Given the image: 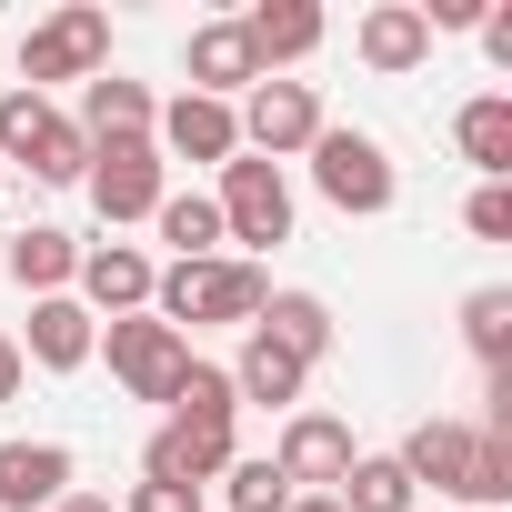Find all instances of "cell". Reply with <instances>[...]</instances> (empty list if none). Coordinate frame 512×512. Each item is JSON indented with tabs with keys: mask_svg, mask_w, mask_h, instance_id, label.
Wrapping results in <instances>:
<instances>
[{
	"mask_svg": "<svg viewBox=\"0 0 512 512\" xmlns=\"http://www.w3.org/2000/svg\"><path fill=\"white\" fill-rule=\"evenodd\" d=\"M262 302H272V282H262V262H241V251L171 262V272L151 282V322H171L181 342H191V332H251Z\"/></svg>",
	"mask_w": 512,
	"mask_h": 512,
	"instance_id": "1",
	"label": "cell"
},
{
	"mask_svg": "<svg viewBox=\"0 0 512 512\" xmlns=\"http://www.w3.org/2000/svg\"><path fill=\"white\" fill-rule=\"evenodd\" d=\"M302 161H312V191H322L332 211H352V221H382V211L402 201V171H392V151H382L372 131H332V121H322V141H312Z\"/></svg>",
	"mask_w": 512,
	"mask_h": 512,
	"instance_id": "2",
	"label": "cell"
},
{
	"mask_svg": "<svg viewBox=\"0 0 512 512\" xmlns=\"http://www.w3.org/2000/svg\"><path fill=\"white\" fill-rule=\"evenodd\" d=\"M91 71H111V11L71 0V11H51V21L21 31V91L51 101V81H91Z\"/></svg>",
	"mask_w": 512,
	"mask_h": 512,
	"instance_id": "3",
	"label": "cell"
},
{
	"mask_svg": "<svg viewBox=\"0 0 512 512\" xmlns=\"http://www.w3.org/2000/svg\"><path fill=\"white\" fill-rule=\"evenodd\" d=\"M211 211H221V241H241V262H251V251H272V241H292V181H282V161L231 151Z\"/></svg>",
	"mask_w": 512,
	"mask_h": 512,
	"instance_id": "4",
	"label": "cell"
},
{
	"mask_svg": "<svg viewBox=\"0 0 512 512\" xmlns=\"http://www.w3.org/2000/svg\"><path fill=\"white\" fill-rule=\"evenodd\" d=\"M91 352H111V382H121L131 402H171V382L191 372V342H181L171 322H151V312L101 322V342H91Z\"/></svg>",
	"mask_w": 512,
	"mask_h": 512,
	"instance_id": "5",
	"label": "cell"
},
{
	"mask_svg": "<svg viewBox=\"0 0 512 512\" xmlns=\"http://www.w3.org/2000/svg\"><path fill=\"white\" fill-rule=\"evenodd\" d=\"M231 121H241V151L251 161H292V151L322 141V91L312 81H251L231 101Z\"/></svg>",
	"mask_w": 512,
	"mask_h": 512,
	"instance_id": "6",
	"label": "cell"
},
{
	"mask_svg": "<svg viewBox=\"0 0 512 512\" xmlns=\"http://www.w3.org/2000/svg\"><path fill=\"white\" fill-rule=\"evenodd\" d=\"M81 191H91V211L121 231V221H151V211H161L171 161H161V141H101L91 171H81Z\"/></svg>",
	"mask_w": 512,
	"mask_h": 512,
	"instance_id": "7",
	"label": "cell"
},
{
	"mask_svg": "<svg viewBox=\"0 0 512 512\" xmlns=\"http://www.w3.org/2000/svg\"><path fill=\"white\" fill-rule=\"evenodd\" d=\"M151 282H161V262H151V251L141 241H91L81 251V272H71V302L101 322H121V312H151Z\"/></svg>",
	"mask_w": 512,
	"mask_h": 512,
	"instance_id": "8",
	"label": "cell"
},
{
	"mask_svg": "<svg viewBox=\"0 0 512 512\" xmlns=\"http://www.w3.org/2000/svg\"><path fill=\"white\" fill-rule=\"evenodd\" d=\"M272 472H282L292 492H342V472H352V422H332V412H292L282 442H272Z\"/></svg>",
	"mask_w": 512,
	"mask_h": 512,
	"instance_id": "9",
	"label": "cell"
},
{
	"mask_svg": "<svg viewBox=\"0 0 512 512\" xmlns=\"http://www.w3.org/2000/svg\"><path fill=\"white\" fill-rule=\"evenodd\" d=\"M151 141H161V161H201V171H221V161L241 151V121H231V101H201V91H181V101H161Z\"/></svg>",
	"mask_w": 512,
	"mask_h": 512,
	"instance_id": "10",
	"label": "cell"
},
{
	"mask_svg": "<svg viewBox=\"0 0 512 512\" xmlns=\"http://www.w3.org/2000/svg\"><path fill=\"white\" fill-rule=\"evenodd\" d=\"M322 11H312V0H251V11H241V41H251V61H262V81H282L292 61H312L322 51Z\"/></svg>",
	"mask_w": 512,
	"mask_h": 512,
	"instance_id": "11",
	"label": "cell"
},
{
	"mask_svg": "<svg viewBox=\"0 0 512 512\" xmlns=\"http://www.w3.org/2000/svg\"><path fill=\"white\" fill-rule=\"evenodd\" d=\"M151 121H161V101L141 91V81H121V71H91L81 81V111H71V131L101 151V141H151Z\"/></svg>",
	"mask_w": 512,
	"mask_h": 512,
	"instance_id": "12",
	"label": "cell"
},
{
	"mask_svg": "<svg viewBox=\"0 0 512 512\" xmlns=\"http://www.w3.org/2000/svg\"><path fill=\"white\" fill-rule=\"evenodd\" d=\"M241 452H231V432H191V422H161L151 432V452H141V482H171V492H201V482H221Z\"/></svg>",
	"mask_w": 512,
	"mask_h": 512,
	"instance_id": "13",
	"label": "cell"
},
{
	"mask_svg": "<svg viewBox=\"0 0 512 512\" xmlns=\"http://www.w3.org/2000/svg\"><path fill=\"white\" fill-rule=\"evenodd\" d=\"M181 71H191V91H201V101H241L251 81H262V61H251L241 21H201V31L181 41Z\"/></svg>",
	"mask_w": 512,
	"mask_h": 512,
	"instance_id": "14",
	"label": "cell"
},
{
	"mask_svg": "<svg viewBox=\"0 0 512 512\" xmlns=\"http://www.w3.org/2000/svg\"><path fill=\"white\" fill-rule=\"evenodd\" d=\"M352 51H362V71L402 81V71H422V61H432V31H422V11H412V0H372V11H362V31H352Z\"/></svg>",
	"mask_w": 512,
	"mask_h": 512,
	"instance_id": "15",
	"label": "cell"
},
{
	"mask_svg": "<svg viewBox=\"0 0 512 512\" xmlns=\"http://www.w3.org/2000/svg\"><path fill=\"white\" fill-rule=\"evenodd\" d=\"M71 492V442H0V512H51Z\"/></svg>",
	"mask_w": 512,
	"mask_h": 512,
	"instance_id": "16",
	"label": "cell"
},
{
	"mask_svg": "<svg viewBox=\"0 0 512 512\" xmlns=\"http://www.w3.org/2000/svg\"><path fill=\"white\" fill-rule=\"evenodd\" d=\"M0 272H11L31 302H51V292H71V272H81V241H71V231H51V221H31V231H11Z\"/></svg>",
	"mask_w": 512,
	"mask_h": 512,
	"instance_id": "17",
	"label": "cell"
},
{
	"mask_svg": "<svg viewBox=\"0 0 512 512\" xmlns=\"http://www.w3.org/2000/svg\"><path fill=\"white\" fill-rule=\"evenodd\" d=\"M91 342H101V322H91L71 292H51V302H31V342H21V362H41V372H81Z\"/></svg>",
	"mask_w": 512,
	"mask_h": 512,
	"instance_id": "18",
	"label": "cell"
},
{
	"mask_svg": "<svg viewBox=\"0 0 512 512\" xmlns=\"http://www.w3.org/2000/svg\"><path fill=\"white\" fill-rule=\"evenodd\" d=\"M392 462L412 472V492L432 482V492H452V502H462V472H472V422H412Z\"/></svg>",
	"mask_w": 512,
	"mask_h": 512,
	"instance_id": "19",
	"label": "cell"
},
{
	"mask_svg": "<svg viewBox=\"0 0 512 512\" xmlns=\"http://www.w3.org/2000/svg\"><path fill=\"white\" fill-rule=\"evenodd\" d=\"M302 382H312V362H292L272 332H241V362H231V402H262V412H282V402H302Z\"/></svg>",
	"mask_w": 512,
	"mask_h": 512,
	"instance_id": "20",
	"label": "cell"
},
{
	"mask_svg": "<svg viewBox=\"0 0 512 512\" xmlns=\"http://www.w3.org/2000/svg\"><path fill=\"white\" fill-rule=\"evenodd\" d=\"M251 332H272L292 362H332V342H342V322H332V302H322V292H272Z\"/></svg>",
	"mask_w": 512,
	"mask_h": 512,
	"instance_id": "21",
	"label": "cell"
},
{
	"mask_svg": "<svg viewBox=\"0 0 512 512\" xmlns=\"http://www.w3.org/2000/svg\"><path fill=\"white\" fill-rule=\"evenodd\" d=\"M452 141H462V161H472L482 181H512V91H482V101H462Z\"/></svg>",
	"mask_w": 512,
	"mask_h": 512,
	"instance_id": "22",
	"label": "cell"
},
{
	"mask_svg": "<svg viewBox=\"0 0 512 512\" xmlns=\"http://www.w3.org/2000/svg\"><path fill=\"white\" fill-rule=\"evenodd\" d=\"M161 241H171V262H211L221 251V211H211V191H161Z\"/></svg>",
	"mask_w": 512,
	"mask_h": 512,
	"instance_id": "23",
	"label": "cell"
},
{
	"mask_svg": "<svg viewBox=\"0 0 512 512\" xmlns=\"http://www.w3.org/2000/svg\"><path fill=\"white\" fill-rule=\"evenodd\" d=\"M171 422H191V432H231V422H241L231 372H221V362H191V372L171 382Z\"/></svg>",
	"mask_w": 512,
	"mask_h": 512,
	"instance_id": "24",
	"label": "cell"
},
{
	"mask_svg": "<svg viewBox=\"0 0 512 512\" xmlns=\"http://www.w3.org/2000/svg\"><path fill=\"white\" fill-rule=\"evenodd\" d=\"M332 502H342V512H412V472H402L392 452H352V472H342Z\"/></svg>",
	"mask_w": 512,
	"mask_h": 512,
	"instance_id": "25",
	"label": "cell"
},
{
	"mask_svg": "<svg viewBox=\"0 0 512 512\" xmlns=\"http://www.w3.org/2000/svg\"><path fill=\"white\" fill-rule=\"evenodd\" d=\"M462 342H472V362H482V372H502V362H512V292H502V282L462 292Z\"/></svg>",
	"mask_w": 512,
	"mask_h": 512,
	"instance_id": "26",
	"label": "cell"
},
{
	"mask_svg": "<svg viewBox=\"0 0 512 512\" xmlns=\"http://www.w3.org/2000/svg\"><path fill=\"white\" fill-rule=\"evenodd\" d=\"M462 502H472V512L512 502V432H482V422H472V472H462Z\"/></svg>",
	"mask_w": 512,
	"mask_h": 512,
	"instance_id": "27",
	"label": "cell"
},
{
	"mask_svg": "<svg viewBox=\"0 0 512 512\" xmlns=\"http://www.w3.org/2000/svg\"><path fill=\"white\" fill-rule=\"evenodd\" d=\"M221 512H292V482L272 472V452H251L221 472Z\"/></svg>",
	"mask_w": 512,
	"mask_h": 512,
	"instance_id": "28",
	"label": "cell"
},
{
	"mask_svg": "<svg viewBox=\"0 0 512 512\" xmlns=\"http://www.w3.org/2000/svg\"><path fill=\"white\" fill-rule=\"evenodd\" d=\"M462 221H472V241H512V181H472Z\"/></svg>",
	"mask_w": 512,
	"mask_h": 512,
	"instance_id": "29",
	"label": "cell"
},
{
	"mask_svg": "<svg viewBox=\"0 0 512 512\" xmlns=\"http://www.w3.org/2000/svg\"><path fill=\"white\" fill-rule=\"evenodd\" d=\"M121 512H211V502H201V492H171V482H131Z\"/></svg>",
	"mask_w": 512,
	"mask_h": 512,
	"instance_id": "30",
	"label": "cell"
},
{
	"mask_svg": "<svg viewBox=\"0 0 512 512\" xmlns=\"http://www.w3.org/2000/svg\"><path fill=\"white\" fill-rule=\"evenodd\" d=\"M21 382H31V362H21V342L0 332V402H21Z\"/></svg>",
	"mask_w": 512,
	"mask_h": 512,
	"instance_id": "31",
	"label": "cell"
},
{
	"mask_svg": "<svg viewBox=\"0 0 512 512\" xmlns=\"http://www.w3.org/2000/svg\"><path fill=\"white\" fill-rule=\"evenodd\" d=\"M51 512H121V502H111V492H61Z\"/></svg>",
	"mask_w": 512,
	"mask_h": 512,
	"instance_id": "32",
	"label": "cell"
},
{
	"mask_svg": "<svg viewBox=\"0 0 512 512\" xmlns=\"http://www.w3.org/2000/svg\"><path fill=\"white\" fill-rule=\"evenodd\" d=\"M292 512H342V502L332 492H292Z\"/></svg>",
	"mask_w": 512,
	"mask_h": 512,
	"instance_id": "33",
	"label": "cell"
},
{
	"mask_svg": "<svg viewBox=\"0 0 512 512\" xmlns=\"http://www.w3.org/2000/svg\"><path fill=\"white\" fill-rule=\"evenodd\" d=\"M0 181H11V171H0Z\"/></svg>",
	"mask_w": 512,
	"mask_h": 512,
	"instance_id": "34",
	"label": "cell"
}]
</instances>
